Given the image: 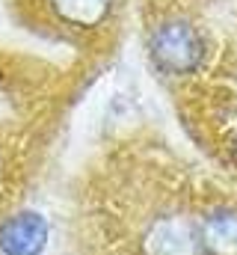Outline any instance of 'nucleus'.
I'll return each mask as SVG.
<instances>
[{
  "label": "nucleus",
  "instance_id": "f257e3e1",
  "mask_svg": "<svg viewBox=\"0 0 237 255\" xmlns=\"http://www.w3.org/2000/svg\"><path fill=\"white\" fill-rule=\"evenodd\" d=\"M148 54L166 74H190L205 60V39L187 21H166L151 33Z\"/></svg>",
  "mask_w": 237,
  "mask_h": 255
},
{
  "label": "nucleus",
  "instance_id": "f03ea898",
  "mask_svg": "<svg viewBox=\"0 0 237 255\" xmlns=\"http://www.w3.org/2000/svg\"><path fill=\"white\" fill-rule=\"evenodd\" d=\"M142 253L145 255H202L199 244V226L190 217L169 214L160 217L148 226L142 238Z\"/></svg>",
  "mask_w": 237,
  "mask_h": 255
},
{
  "label": "nucleus",
  "instance_id": "7ed1b4c3",
  "mask_svg": "<svg viewBox=\"0 0 237 255\" xmlns=\"http://www.w3.org/2000/svg\"><path fill=\"white\" fill-rule=\"evenodd\" d=\"M51 238V226L39 211H18L0 226L3 255H42Z\"/></svg>",
  "mask_w": 237,
  "mask_h": 255
},
{
  "label": "nucleus",
  "instance_id": "20e7f679",
  "mask_svg": "<svg viewBox=\"0 0 237 255\" xmlns=\"http://www.w3.org/2000/svg\"><path fill=\"white\" fill-rule=\"evenodd\" d=\"M202 255H237V211L217 208L199 223Z\"/></svg>",
  "mask_w": 237,
  "mask_h": 255
},
{
  "label": "nucleus",
  "instance_id": "39448f33",
  "mask_svg": "<svg viewBox=\"0 0 237 255\" xmlns=\"http://www.w3.org/2000/svg\"><path fill=\"white\" fill-rule=\"evenodd\" d=\"M54 12L65 24H74V27H98L110 9H113V0H51Z\"/></svg>",
  "mask_w": 237,
  "mask_h": 255
}]
</instances>
